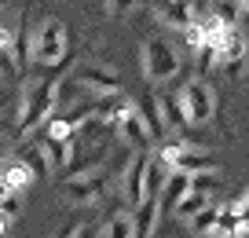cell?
I'll return each mask as SVG.
<instances>
[{
  "mask_svg": "<svg viewBox=\"0 0 249 238\" xmlns=\"http://www.w3.org/2000/svg\"><path fill=\"white\" fill-rule=\"evenodd\" d=\"M147 165H150V154H147V150H136L132 162L124 165L121 191H124V198L132 201V205H140V201L147 198Z\"/></svg>",
  "mask_w": 249,
  "mask_h": 238,
  "instance_id": "9",
  "label": "cell"
},
{
  "mask_svg": "<svg viewBox=\"0 0 249 238\" xmlns=\"http://www.w3.org/2000/svg\"><path fill=\"white\" fill-rule=\"evenodd\" d=\"M140 0H103V8H107V15H124V11H132Z\"/></svg>",
  "mask_w": 249,
  "mask_h": 238,
  "instance_id": "22",
  "label": "cell"
},
{
  "mask_svg": "<svg viewBox=\"0 0 249 238\" xmlns=\"http://www.w3.org/2000/svg\"><path fill=\"white\" fill-rule=\"evenodd\" d=\"M110 172H114V165H110V169H92V172H73L70 180H62L59 194L66 201H73V205H88V201H95L107 191Z\"/></svg>",
  "mask_w": 249,
  "mask_h": 238,
  "instance_id": "4",
  "label": "cell"
},
{
  "mask_svg": "<svg viewBox=\"0 0 249 238\" xmlns=\"http://www.w3.org/2000/svg\"><path fill=\"white\" fill-rule=\"evenodd\" d=\"M143 73L150 81H169L179 73V55L165 40H147L143 44Z\"/></svg>",
  "mask_w": 249,
  "mask_h": 238,
  "instance_id": "6",
  "label": "cell"
},
{
  "mask_svg": "<svg viewBox=\"0 0 249 238\" xmlns=\"http://www.w3.org/2000/svg\"><path fill=\"white\" fill-rule=\"evenodd\" d=\"M18 213H22V201H18V194L15 191H4V198H0V223H4V235H11L15 231V223H18Z\"/></svg>",
  "mask_w": 249,
  "mask_h": 238,
  "instance_id": "19",
  "label": "cell"
},
{
  "mask_svg": "<svg viewBox=\"0 0 249 238\" xmlns=\"http://www.w3.org/2000/svg\"><path fill=\"white\" fill-rule=\"evenodd\" d=\"M154 15L161 18L165 26H172V30L183 33L191 22H198L195 11H191V4L187 0H154Z\"/></svg>",
  "mask_w": 249,
  "mask_h": 238,
  "instance_id": "12",
  "label": "cell"
},
{
  "mask_svg": "<svg viewBox=\"0 0 249 238\" xmlns=\"http://www.w3.org/2000/svg\"><path fill=\"white\" fill-rule=\"evenodd\" d=\"M161 205H165L161 194H147L140 205H132L136 223H140V238H147V235H154V231H158V223H161Z\"/></svg>",
  "mask_w": 249,
  "mask_h": 238,
  "instance_id": "14",
  "label": "cell"
},
{
  "mask_svg": "<svg viewBox=\"0 0 249 238\" xmlns=\"http://www.w3.org/2000/svg\"><path fill=\"white\" fill-rule=\"evenodd\" d=\"M59 92L62 81L48 77V81H30L22 92V110H18V136H33L40 132V125L59 110Z\"/></svg>",
  "mask_w": 249,
  "mask_h": 238,
  "instance_id": "1",
  "label": "cell"
},
{
  "mask_svg": "<svg viewBox=\"0 0 249 238\" xmlns=\"http://www.w3.org/2000/svg\"><path fill=\"white\" fill-rule=\"evenodd\" d=\"M37 176H40V172L26 162L22 154H18V158H8L4 169H0V183H4V191H15V194L30 191V187L37 183Z\"/></svg>",
  "mask_w": 249,
  "mask_h": 238,
  "instance_id": "11",
  "label": "cell"
},
{
  "mask_svg": "<svg viewBox=\"0 0 249 238\" xmlns=\"http://www.w3.org/2000/svg\"><path fill=\"white\" fill-rule=\"evenodd\" d=\"M179 99H183V110H187V117L195 125H205L213 114H216V92H213V85L205 77H195V81L179 92Z\"/></svg>",
  "mask_w": 249,
  "mask_h": 238,
  "instance_id": "5",
  "label": "cell"
},
{
  "mask_svg": "<svg viewBox=\"0 0 249 238\" xmlns=\"http://www.w3.org/2000/svg\"><path fill=\"white\" fill-rule=\"evenodd\" d=\"M158 107H161V114H165V125H169V132L172 136H179V132H187L191 128V117H187V110H183V99L179 95H169V92H161L158 95Z\"/></svg>",
  "mask_w": 249,
  "mask_h": 238,
  "instance_id": "13",
  "label": "cell"
},
{
  "mask_svg": "<svg viewBox=\"0 0 249 238\" xmlns=\"http://www.w3.org/2000/svg\"><path fill=\"white\" fill-rule=\"evenodd\" d=\"M73 85L85 88L92 95H107V92H121V81L110 66H95V62H85V66L73 70Z\"/></svg>",
  "mask_w": 249,
  "mask_h": 238,
  "instance_id": "8",
  "label": "cell"
},
{
  "mask_svg": "<svg viewBox=\"0 0 249 238\" xmlns=\"http://www.w3.org/2000/svg\"><path fill=\"white\" fill-rule=\"evenodd\" d=\"M70 55V33L59 18H40L37 26L30 30V59L37 66H59Z\"/></svg>",
  "mask_w": 249,
  "mask_h": 238,
  "instance_id": "2",
  "label": "cell"
},
{
  "mask_svg": "<svg viewBox=\"0 0 249 238\" xmlns=\"http://www.w3.org/2000/svg\"><path fill=\"white\" fill-rule=\"evenodd\" d=\"M158 154H161L176 172H187V176H191V172H202V169H216L213 150H205V146H191V143H183V139H165Z\"/></svg>",
  "mask_w": 249,
  "mask_h": 238,
  "instance_id": "3",
  "label": "cell"
},
{
  "mask_svg": "<svg viewBox=\"0 0 249 238\" xmlns=\"http://www.w3.org/2000/svg\"><path fill=\"white\" fill-rule=\"evenodd\" d=\"M140 114H143V121L150 125V136H154V143H165V136H172L169 125H165L161 107H158V95H143V99H140Z\"/></svg>",
  "mask_w": 249,
  "mask_h": 238,
  "instance_id": "15",
  "label": "cell"
},
{
  "mask_svg": "<svg viewBox=\"0 0 249 238\" xmlns=\"http://www.w3.org/2000/svg\"><path fill=\"white\" fill-rule=\"evenodd\" d=\"M246 52H249V37H246V30H242L238 22L227 26L224 40H220V48H216V55H220V70H227L231 77H238V73H242V59H246Z\"/></svg>",
  "mask_w": 249,
  "mask_h": 238,
  "instance_id": "7",
  "label": "cell"
},
{
  "mask_svg": "<svg viewBox=\"0 0 249 238\" xmlns=\"http://www.w3.org/2000/svg\"><path fill=\"white\" fill-rule=\"evenodd\" d=\"M191 187H195V191H202V194H213V191H220V172H216V169L191 172Z\"/></svg>",
  "mask_w": 249,
  "mask_h": 238,
  "instance_id": "21",
  "label": "cell"
},
{
  "mask_svg": "<svg viewBox=\"0 0 249 238\" xmlns=\"http://www.w3.org/2000/svg\"><path fill=\"white\" fill-rule=\"evenodd\" d=\"M187 191H191V176H187V172H176V169H172V176L165 180V191H161L165 209H172V205H176V201L183 198Z\"/></svg>",
  "mask_w": 249,
  "mask_h": 238,
  "instance_id": "18",
  "label": "cell"
},
{
  "mask_svg": "<svg viewBox=\"0 0 249 238\" xmlns=\"http://www.w3.org/2000/svg\"><path fill=\"white\" fill-rule=\"evenodd\" d=\"M103 235H107V238H140L136 213H114L107 223H103Z\"/></svg>",
  "mask_w": 249,
  "mask_h": 238,
  "instance_id": "16",
  "label": "cell"
},
{
  "mask_svg": "<svg viewBox=\"0 0 249 238\" xmlns=\"http://www.w3.org/2000/svg\"><path fill=\"white\" fill-rule=\"evenodd\" d=\"M205 205H209V194H202V191H195V187H191V191H187L183 198L172 205V216H176V220H191V216H198Z\"/></svg>",
  "mask_w": 249,
  "mask_h": 238,
  "instance_id": "17",
  "label": "cell"
},
{
  "mask_svg": "<svg viewBox=\"0 0 249 238\" xmlns=\"http://www.w3.org/2000/svg\"><path fill=\"white\" fill-rule=\"evenodd\" d=\"M216 220H220V205H213V201H209L198 216H191V223H187V227L195 231V235H209V231L216 227Z\"/></svg>",
  "mask_w": 249,
  "mask_h": 238,
  "instance_id": "20",
  "label": "cell"
},
{
  "mask_svg": "<svg viewBox=\"0 0 249 238\" xmlns=\"http://www.w3.org/2000/svg\"><path fill=\"white\" fill-rule=\"evenodd\" d=\"M117 136H121L124 146H132V150H147L150 143H154V136H150V125L143 121L140 107H132L128 114L117 121Z\"/></svg>",
  "mask_w": 249,
  "mask_h": 238,
  "instance_id": "10",
  "label": "cell"
},
{
  "mask_svg": "<svg viewBox=\"0 0 249 238\" xmlns=\"http://www.w3.org/2000/svg\"><path fill=\"white\" fill-rule=\"evenodd\" d=\"M238 4H242V11H249V0H238Z\"/></svg>",
  "mask_w": 249,
  "mask_h": 238,
  "instance_id": "23",
  "label": "cell"
}]
</instances>
